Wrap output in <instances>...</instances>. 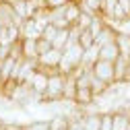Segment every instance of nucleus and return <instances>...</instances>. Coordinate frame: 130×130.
<instances>
[{
  "label": "nucleus",
  "instance_id": "nucleus-1",
  "mask_svg": "<svg viewBox=\"0 0 130 130\" xmlns=\"http://www.w3.org/2000/svg\"><path fill=\"white\" fill-rule=\"evenodd\" d=\"M64 80H66V74H62L60 70H52L50 72L47 89L43 93V101L41 103H60L64 99Z\"/></svg>",
  "mask_w": 130,
  "mask_h": 130
},
{
  "label": "nucleus",
  "instance_id": "nucleus-2",
  "mask_svg": "<svg viewBox=\"0 0 130 130\" xmlns=\"http://www.w3.org/2000/svg\"><path fill=\"white\" fill-rule=\"evenodd\" d=\"M91 72H93L95 78L103 80L107 87H111L113 83H116V70H113V62H109V60H99V58H97V60L91 64Z\"/></svg>",
  "mask_w": 130,
  "mask_h": 130
},
{
  "label": "nucleus",
  "instance_id": "nucleus-3",
  "mask_svg": "<svg viewBox=\"0 0 130 130\" xmlns=\"http://www.w3.org/2000/svg\"><path fill=\"white\" fill-rule=\"evenodd\" d=\"M60 60H62V50H58V47H52V50H47L45 54H41L37 58V66L52 72V70H58L60 66Z\"/></svg>",
  "mask_w": 130,
  "mask_h": 130
},
{
  "label": "nucleus",
  "instance_id": "nucleus-4",
  "mask_svg": "<svg viewBox=\"0 0 130 130\" xmlns=\"http://www.w3.org/2000/svg\"><path fill=\"white\" fill-rule=\"evenodd\" d=\"M47 78H50V72L39 68V66H37V70L29 78V85H31V89H33V93L39 97V101H43V93L47 89Z\"/></svg>",
  "mask_w": 130,
  "mask_h": 130
},
{
  "label": "nucleus",
  "instance_id": "nucleus-5",
  "mask_svg": "<svg viewBox=\"0 0 130 130\" xmlns=\"http://www.w3.org/2000/svg\"><path fill=\"white\" fill-rule=\"evenodd\" d=\"M21 23H23V19L17 17L12 4L8 0H2L0 2V25H21Z\"/></svg>",
  "mask_w": 130,
  "mask_h": 130
},
{
  "label": "nucleus",
  "instance_id": "nucleus-6",
  "mask_svg": "<svg viewBox=\"0 0 130 130\" xmlns=\"http://www.w3.org/2000/svg\"><path fill=\"white\" fill-rule=\"evenodd\" d=\"M19 29H21V37H29V39H39L41 37V29L37 27V23H35L33 17L25 19L19 25Z\"/></svg>",
  "mask_w": 130,
  "mask_h": 130
},
{
  "label": "nucleus",
  "instance_id": "nucleus-7",
  "mask_svg": "<svg viewBox=\"0 0 130 130\" xmlns=\"http://www.w3.org/2000/svg\"><path fill=\"white\" fill-rule=\"evenodd\" d=\"M74 103L78 107H87V105H93L95 103V93L91 87H76V93H74Z\"/></svg>",
  "mask_w": 130,
  "mask_h": 130
},
{
  "label": "nucleus",
  "instance_id": "nucleus-8",
  "mask_svg": "<svg viewBox=\"0 0 130 130\" xmlns=\"http://www.w3.org/2000/svg\"><path fill=\"white\" fill-rule=\"evenodd\" d=\"M21 56L25 60H37L39 52H37V39H29V37H21Z\"/></svg>",
  "mask_w": 130,
  "mask_h": 130
},
{
  "label": "nucleus",
  "instance_id": "nucleus-9",
  "mask_svg": "<svg viewBox=\"0 0 130 130\" xmlns=\"http://www.w3.org/2000/svg\"><path fill=\"white\" fill-rule=\"evenodd\" d=\"M101 113L103 111H85L83 113V130H99V126H101Z\"/></svg>",
  "mask_w": 130,
  "mask_h": 130
},
{
  "label": "nucleus",
  "instance_id": "nucleus-10",
  "mask_svg": "<svg viewBox=\"0 0 130 130\" xmlns=\"http://www.w3.org/2000/svg\"><path fill=\"white\" fill-rule=\"evenodd\" d=\"M120 58V47L116 41L111 43H105V45H99V60H109V62H116Z\"/></svg>",
  "mask_w": 130,
  "mask_h": 130
},
{
  "label": "nucleus",
  "instance_id": "nucleus-11",
  "mask_svg": "<svg viewBox=\"0 0 130 130\" xmlns=\"http://www.w3.org/2000/svg\"><path fill=\"white\" fill-rule=\"evenodd\" d=\"M80 4H78V0H70V2L64 6V19H66L68 23H70V27L78 21V17H80Z\"/></svg>",
  "mask_w": 130,
  "mask_h": 130
},
{
  "label": "nucleus",
  "instance_id": "nucleus-12",
  "mask_svg": "<svg viewBox=\"0 0 130 130\" xmlns=\"http://www.w3.org/2000/svg\"><path fill=\"white\" fill-rule=\"evenodd\" d=\"M80 4V10L83 12H89L93 17H101V0H78Z\"/></svg>",
  "mask_w": 130,
  "mask_h": 130
},
{
  "label": "nucleus",
  "instance_id": "nucleus-13",
  "mask_svg": "<svg viewBox=\"0 0 130 130\" xmlns=\"http://www.w3.org/2000/svg\"><path fill=\"white\" fill-rule=\"evenodd\" d=\"M74 93H76V76L70 72V74H66V80H64V99L62 101H74Z\"/></svg>",
  "mask_w": 130,
  "mask_h": 130
},
{
  "label": "nucleus",
  "instance_id": "nucleus-14",
  "mask_svg": "<svg viewBox=\"0 0 130 130\" xmlns=\"http://www.w3.org/2000/svg\"><path fill=\"white\" fill-rule=\"evenodd\" d=\"M116 43L120 47V56H130V33L128 31H120L118 29V35H116Z\"/></svg>",
  "mask_w": 130,
  "mask_h": 130
},
{
  "label": "nucleus",
  "instance_id": "nucleus-15",
  "mask_svg": "<svg viewBox=\"0 0 130 130\" xmlns=\"http://www.w3.org/2000/svg\"><path fill=\"white\" fill-rule=\"evenodd\" d=\"M126 64H128V58H126V56H120L116 62H113V70H116V83H124V78H126Z\"/></svg>",
  "mask_w": 130,
  "mask_h": 130
},
{
  "label": "nucleus",
  "instance_id": "nucleus-16",
  "mask_svg": "<svg viewBox=\"0 0 130 130\" xmlns=\"http://www.w3.org/2000/svg\"><path fill=\"white\" fill-rule=\"evenodd\" d=\"M68 41H70V27H68V29H60L58 35H56L54 41H52V45L58 47V50H64V47L68 45Z\"/></svg>",
  "mask_w": 130,
  "mask_h": 130
},
{
  "label": "nucleus",
  "instance_id": "nucleus-17",
  "mask_svg": "<svg viewBox=\"0 0 130 130\" xmlns=\"http://www.w3.org/2000/svg\"><path fill=\"white\" fill-rule=\"evenodd\" d=\"M76 41H78V45L83 47V50H89V47L95 45V35L89 29H83V31H78V39Z\"/></svg>",
  "mask_w": 130,
  "mask_h": 130
},
{
  "label": "nucleus",
  "instance_id": "nucleus-18",
  "mask_svg": "<svg viewBox=\"0 0 130 130\" xmlns=\"http://www.w3.org/2000/svg\"><path fill=\"white\" fill-rule=\"evenodd\" d=\"M21 130H50V118L47 120H33L21 126Z\"/></svg>",
  "mask_w": 130,
  "mask_h": 130
},
{
  "label": "nucleus",
  "instance_id": "nucleus-19",
  "mask_svg": "<svg viewBox=\"0 0 130 130\" xmlns=\"http://www.w3.org/2000/svg\"><path fill=\"white\" fill-rule=\"evenodd\" d=\"M93 14H89V12H80V17H78V21L74 23V27L76 29H80V31H83V29H89L91 27V23H93Z\"/></svg>",
  "mask_w": 130,
  "mask_h": 130
},
{
  "label": "nucleus",
  "instance_id": "nucleus-20",
  "mask_svg": "<svg viewBox=\"0 0 130 130\" xmlns=\"http://www.w3.org/2000/svg\"><path fill=\"white\" fill-rule=\"evenodd\" d=\"M58 31H60V29H58L54 23H47V25L43 27V31H41V37L47 39V41H54V37L58 35Z\"/></svg>",
  "mask_w": 130,
  "mask_h": 130
},
{
  "label": "nucleus",
  "instance_id": "nucleus-21",
  "mask_svg": "<svg viewBox=\"0 0 130 130\" xmlns=\"http://www.w3.org/2000/svg\"><path fill=\"white\" fill-rule=\"evenodd\" d=\"M70 2V0H43V6L47 10H54V8H62V6H66Z\"/></svg>",
  "mask_w": 130,
  "mask_h": 130
},
{
  "label": "nucleus",
  "instance_id": "nucleus-22",
  "mask_svg": "<svg viewBox=\"0 0 130 130\" xmlns=\"http://www.w3.org/2000/svg\"><path fill=\"white\" fill-rule=\"evenodd\" d=\"M52 47H54V45H52V41H47V39H43V37H39V39H37V52H39V56H41V54H45L47 50H52Z\"/></svg>",
  "mask_w": 130,
  "mask_h": 130
},
{
  "label": "nucleus",
  "instance_id": "nucleus-23",
  "mask_svg": "<svg viewBox=\"0 0 130 130\" xmlns=\"http://www.w3.org/2000/svg\"><path fill=\"white\" fill-rule=\"evenodd\" d=\"M124 83H130V56H128V64H126V78Z\"/></svg>",
  "mask_w": 130,
  "mask_h": 130
},
{
  "label": "nucleus",
  "instance_id": "nucleus-24",
  "mask_svg": "<svg viewBox=\"0 0 130 130\" xmlns=\"http://www.w3.org/2000/svg\"><path fill=\"white\" fill-rule=\"evenodd\" d=\"M126 130H130V122H128V126H126Z\"/></svg>",
  "mask_w": 130,
  "mask_h": 130
},
{
  "label": "nucleus",
  "instance_id": "nucleus-25",
  "mask_svg": "<svg viewBox=\"0 0 130 130\" xmlns=\"http://www.w3.org/2000/svg\"><path fill=\"white\" fill-rule=\"evenodd\" d=\"M101 4H103V0H101Z\"/></svg>",
  "mask_w": 130,
  "mask_h": 130
},
{
  "label": "nucleus",
  "instance_id": "nucleus-26",
  "mask_svg": "<svg viewBox=\"0 0 130 130\" xmlns=\"http://www.w3.org/2000/svg\"><path fill=\"white\" fill-rule=\"evenodd\" d=\"M0 2H2V0H0Z\"/></svg>",
  "mask_w": 130,
  "mask_h": 130
}]
</instances>
